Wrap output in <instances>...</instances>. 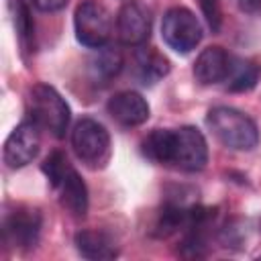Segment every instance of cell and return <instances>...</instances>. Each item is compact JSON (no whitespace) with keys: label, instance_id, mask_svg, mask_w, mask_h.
I'll return each mask as SVG.
<instances>
[{"label":"cell","instance_id":"6da1fadb","mask_svg":"<svg viewBox=\"0 0 261 261\" xmlns=\"http://www.w3.org/2000/svg\"><path fill=\"white\" fill-rule=\"evenodd\" d=\"M206 124L226 149L251 151L259 145V128L255 120L232 106L210 108L206 114Z\"/></svg>","mask_w":261,"mask_h":261},{"label":"cell","instance_id":"2e32d148","mask_svg":"<svg viewBox=\"0 0 261 261\" xmlns=\"http://www.w3.org/2000/svg\"><path fill=\"white\" fill-rule=\"evenodd\" d=\"M261 77V65L251 59L230 57V67L226 73V88L230 92H249L257 86Z\"/></svg>","mask_w":261,"mask_h":261},{"label":"cell","instance_id":"52a82bcc","mask_svg":"<svg viewBox=\"0 0 261 261\" xmlns=\"http://www.w3.org/2000/svg\"><path fill=\"white\" fill-rule=\"evenodd\" d=\"M43 226V216L37 208L31 206H16L4 216L2 234L4 241L16 249H33L39 243Z\"/></svg>","mask_w":261,"mask_h":261},{"label":"cell","instance_id":"e0dca14e","mask_svg":"<svg viewBox=\"0 0 261 261\" xmlns=\"http://www.w3.org/2000/svg\"><path fill=\"white\" fill-rule=\"evenodd\" d=\"M171 141H173V128H155L141 141V153L153 163L169 165Z\"/></svg>","mask_w":261,"mask_h":261},{"label":"cell","instance_id":"30bf717a","mask_svg":"<svg viewBox=\"0 0 261 261\" xmlns=\"http://www.w3.org/2000/svg\"><path fill=\"white\" fill-rule=\"evenodd\" d=\"M106 110L122 126H139V124L147 122V118H149L147 100L139 92H133V90L116 92L108 100Z\"/></svg>","mask_w":261,"mask_h":261},{"label":"cell","instance_id":"603a6c76","mask_svg":"<svg viewBox=\"0 0 261 261\" xmlns=\"http://www.w3.org/2000/svg\"><path fill=\"white\" fill-rule=\"evenodd\" d=\"M234 4L247 12V14H255V12H261V0H234Z\"/></svg>","mask_w":261,"mask_h":261},{"label":"cell","instance_id":"d6986e66","mask_svg":"<svg viewBox=\"0 0 261 261\" xmlns=\"http://www.w3.org/2000/svg\"><path fill=\"white\" fill-rule=\"evenodd\" d=\"M14 29L18 35V43L22 51H33L35 45V22L31 16V8L24 0H18L14 6Z\"/></svg>","mask_w":261,"mask_h":261},{"label":"cell","instance_id":"9c48e42d","mask_svg":"<svg viewBox=\"0 0 261 261\" xmlns=\"http://www.w3.org/2000/svg\"><path fill=\"white\" fill-rule=\"evenodd\" d=\"M116 33H118V39L122 45H128V47L145 45L151 35L149 10L137 0L124 2L116 16Z\"/></svg>","mask_w":261,"mask_h":261},{"label":"cell","instance_id":"ba28073f","mask_svg":"<svg viewBox=\"0 0 261 261\" xmlns=\"http://www.w3.org/2000/svg\"><path fill=\"white\" fill-rule=\"evenodd\" d=\"M39 130H41V126L35 120H24L12 128V133L4 141V149H2L4 163L10 169L24 167L39 155V149H41V133Z\"/></svg>","mask_w":261,"mask_h":261},{"label":"cell","instance_id":"5b68a950","mask_svg":"<svg viewBox=\"0 0 261 261\" xmlns=\"http://www.w3.org/2000/svg\"><path fill=\"white\" fill-rule=\"evenodd\" d=\"M161 37L169 49L186 55L202 41V24L192 10L173 6L163 14Z\"/></svg>","mask_w":261,"mask_h":261},{"label":"cell","instance_id":"3957f363","mask_svg":"<svg viewBox=\"0 0 261 261\" xmlns=\"http://www.w3.org/2000/svg\"><path fill=\"white\" fill-rule=\"evenodd\" d=\"M71 147L88 167H104L110 159V135L106 126L90 116L80 118L71 130Z\"/></svg>","mask_w":261,"mask_h":261},{"label":"cell","instance_id":"7402d4cb","mask_svg":"<svg viewBox=\"0 0 261 261\" xmlns=\"http://www.w3.org/2000/svg\"><path fill=\"white\" fill-rule=\"evenodd\" d=\"M33 4L43 12H55L61 10L67 4V0H33Z\"/></svg>","mask_w":261,"mask_h":261},{"label":"cell","instance_id":"ac0fdd59","mask_svg":"<svg viewBox=\"0 0 261 261\" xmlns=\"http://www.w3.org/2000/svg\"><path fill=\"white\" fill-rule=\"evenodd\" d=\"M122 53L114 47H100L96 57H92L90 61V73L94 80H102L108 82L114 75H118V71L122 69Z\"/></svg>","mask_w":261,"mask_h":261},{"label":"cell","instance_id":"7c38bea8","mask_svg":"<svg viewBox=\"0 0 261 261\" xmlns=\"http://www.w3.org/2000/svg\"><path fill=\"white\" fill-rule=\"evenodd\" d=\"M57 192H59V202L67 212H71L77 218L86 216V212H88V188H86L82 175L77 173V169H73V167L67 169L61 184L57 186Z\"/></svg>","mask_w":261,"mask_h":261},{"label":"cell","instance_id":"5bb4252c","mask_svg":"<svg viewBox=\"0 0 261 261\" xmlns=\"http://www.w3.org/2000/svg\"><path fill=\"white\" fill-rule=\"evenodd\" d=\"M188 210H190V204H186L181 200H167L155 216L153 234L159 237V239H165V237L177 232L179 228H186Z\"/></svg>","mask_w":261,"mask_h":261},{"label":"cell","instance_id":"4fadbf2b","mask_svg":"<svg viewBox=\"0 0 261 261\" xmlns=\"http://www.w3.org/2000/svg\"><path fill=\"white\" fill-rule=\"evenodd\" d=\"M73 245L82 257L94 259V261L114 259L118 255L114 241L102 230H80L73 237Z\"/></svg>","mask_w":261,"mask_h":261},{"label":"cell","instance_id":"9a60e30c","mask_svg":"<svg viewBox=\"0 0 261 261\" xmlns=\"http://www.w3.org/2000/svg\"><path fill=\"white\" fill-rule=\"evenodd\" d=\"M169 73V61L155 49H141L135 55V75L143 86H153Z\"/></svg>","mask_w":261,"mask_h":261},{"label":"cell","instance_id":"ffe728a7","mask_svg":"<svg viewBox=\"0 0 261 261\" xmlns=\"http://www.w3.org/2000/svg\"><path fill=\"white\" fill-rule=\"evenodd\" d=\"M69 167H71V163L67 161L65 153H61V151H51V153L45 157L43 165H41L45 177L49 179L51 188H55V190H57V186L61 184V179H63V175L67 173Z\"/></svg>","mask_w":261,"mask_h":261},{"label":"cell","instance_id":"277c9868","mask_svg":"<svg viewBox=\"0 0 261 261\" xmlns=\"http://www.w3.org/2000/svg\"><path fill=\"white\" fill-rule=\"evenodd\" d=\"M75 39L88 49H100L108 43L112 33L110 12L96 0H84L73 14Z\"/></svg>","mask_w":261,"mask_h":261},{"label":"cell","instance_id":"44dd1931","mask_svg":"<svg viewBox=\"0 0 261 261\" xmlns=\"http://www.w3.org/2000/svg\"><path fill=\"white\" fill-rule=\"evenodd\" d=\"M198 6L208 22V27L212 29V33L220 31L222 24V8H220V0H198Z\"/></svg>","mask_w":261,"mask_h":261},{"label":"cell","instance_id":"8992f818","mask_svg":"<svg viewBox=\"0 0 261 261\" xmlns=\"http://www.w3.org/2000/svg\"><path fill=\"white\" fill-rule=\"evenodd\" d=\"M208 163V145L196 126L173 128L169 165L181 171H200Z\"/></svg>","mask_w":261,"mask_h":261},{"label":"cell","instance_id":"7a4b0ae2","mask_svg":"<svg viewBox=\"0 0 261 261\" xmlns=\"http://www.w3.org/2000/svg\"><path fill=\"white\" fill-rule=\"evenodd\" d=\"M27 108L31 120H35L41 128L49 130L55 139L65 137L69 126V106L65 98L49 84H35L27 96Z\"/></svg>","mask_w":261,"mask_h":261},{"label":"cell","instance_id":"8fae6325","mask_svg":"<svg viewBox=\"0 0 261 261\" xmlns=\"http://www.w3.org/2000/svg\"><path fill=\"white\" fill-rule=\"evenodd\" d=\"M228 67H230V55L222 47L212 45L198 55L194 63V77L200 86H212L226 80Z\"/></svg>","mask_w":261,"mask_h":261}]
</instances>
